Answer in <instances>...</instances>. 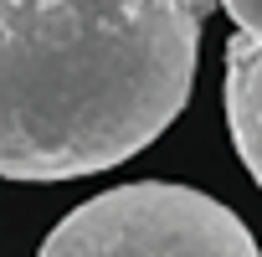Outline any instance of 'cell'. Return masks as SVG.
<instances>
[{
  "label": "cell",
  "instance_id": "obj_3",
  "mask_svg": "<svg viewBox=\"0 0 262 257\" xmlns=\"http://www.w3.org/2000/svg\"><path fill=\"white\" fill-rule=\"evenodd\" d=\"M221 98H226L231 144L262 190V41H252L242 31L226 41V93Z\"/></svg>",
  "mask_w": 262,
  "mask_h": 257
},
{
  "label": "cell",
  "instance_id": "obj_1",
  "mask_svg": "<svg viewBox=\"0 0 262 257\" xmlns=\"http://www.w3.org/2000/svg\"><path fill=\"white\" fill-rule=\"evenodd\" d=\"M216 0H0V180H77L149 149L195 88Z\"/></svg>",
  "mask_w": 262,
  "mask_h": 257
},
{
  "label": "cell",
  "instance_id": "obj_2",
  "mask_svg": "<svg viewBox=\"0 0 262 257\" xmlns=\"http://www.w3.org/2000/svg\"><path fill=\"white\" fill-rule=\"evenodd\" d=\"M36 257H262L247 221L175 180H128L72 206Z\"/></svg>",
  "mask_w": 262,
  "mask_h": 257
},
{
  "label": "cell",
  "instance_id": "obj_4",
  "mask_svg": "<svg viewBox=\"0 0 262 257\" xmlns=\"http://www.w3.org/2000/svg\"><path fill=\"white\" fill-rule=\"evenodd\" d=\"M221 11L236 21V31H242V36L262 41V0H221Z\"/></svg>",
  "mask_w": 262,
  "mask_h": 257
}]
</instances>
